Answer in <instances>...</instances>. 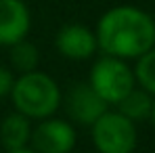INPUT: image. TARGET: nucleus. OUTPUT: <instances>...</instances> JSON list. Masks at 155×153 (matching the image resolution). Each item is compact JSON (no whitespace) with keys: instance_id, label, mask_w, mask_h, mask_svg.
<instances>
[{"instance_id":"obj_15","label":"nucleus","mask_w":155,"mask_h":153,"mask_svg":"<svg viewBox=\"0 0 155 153\" xmlns=\"http://www.w3.org/2000/svg\"><path fill=\"white\" fill-rule=\"evenodd\" d=\"M149 120H151V124L155 126V101H153V105H151V111H149Z\"/></svg>"},{"instance_id":"obj_8","label":"nucleus","mask_w":155,"mask_h":153,"mask_svg":"<svg viewBox=\"0 0 155 153\" xmlns=\"http://www.w3.org/2000/svg\"><path fill=\"white\" fill-rule=\"evenodd\" d=\"M29 8L23 0H0V46H13L29 32Z\"/></svg>"},{"instance_id":"obj_2","label":"nucleus","mask_w":155,"mask_h":153,"mask_svg":"<svg viewBox=\"0 0 155 153\" xmlns=\"http://www.w3.org/2000/svg\"><path fill=\"white\" fill-rule=\"evenodd\" d=\"M13 105L29 120L51 118L61 105L59 84L44 72H25L15 80L11 90Z\"/></svg>"},{"instance_id":"obj_12","label":"nucleus","mask_w":155,"mask_h":153,"mask_svg":"<svg viewBox=\"0 0 155 153\" xmlns=\"http://www.w3.org/2000/svg\"><path fill=\"white\" fill-rule=\"evenodd\" d=\"M134 78L140 84V88H145L151 97H155V48H149L138 57Z\"/></svg>"},{"instance_id":"obj_3","label":"nucleus","mask_w":155,"mask_h":153,"mask_svg":"<svg viewBox=\"0 0 155 153\" xmlns=\"http://www.w3.org/2000/svg\"><path fill=\"white\" fill-rule=\"evenodd\" d=\"M134 72L126 65L124 59L105 55L90 69V86L107 103H117L134 88Z\"/></svg>"},{"instance_id":"obj_6","label":"nucleus","mask_w":155,"mask_h":153,"mask_svg":"<svg viewBox=\"0 0 155 153\" xmlns=\"http://www.w3.org/2000/svg\"><path fill=\"white\" fill-rule=\"evenodd\" d=\"M31 147L38 153H69L76 147V130L59 118H44L31 130Z\"/></svg>"},{"instance_id":"obj_5","label":"nucleus","mask_w":155,"mask_h":153,"mask_svg":"<svg viewBox=\"0 0 155 153\" xmlns=\"http://www.w3.org/2000/svg\"><path fill=\"white\" fill-rule=\"evenodd\" d=\"M107 105L109 103L90 86V82H76L65 95V111L80 126H92L107 111Z\"/></svg>"},{"instance_id":"obj_13","label":"nucleus","mask_w":155,"mask_h":153,"mask_svg":"<svg viewBox=\"0 0 155 153\" xmlns=\"http://www.w3.org/2000/svg\"><path fill=\"white\" fill-rule=\"evenodd\" d=\"M13 84H15V76H13V72L0 65V99L11 95Z\"/></svg>"},{"instance_id":"obj_10","label":"nucleus","mask_w":155,"mask_h":153,"mask_svg":"<svg viewBox=\"0 0 155 153\" xmlns=\"http://www.w3.org/2000/svg\"><path fill=\"white\" fill-rule=\"evenodd\" d=\"M115 105L120 107V113H122V115H126L128 120L136 122V120L149 118V111H151L153 99H151V95H149L145 88H143V90L132 88L128 95H126L124 99H120Z\"/></svg>"},{"instance_id":"obj_9","label":"nucleus","mask_w":155,"mask_h":153,"mask_svg":"<svg viewBox=\"0 0 155 153\" xmlns=\"http://www.w3.org/2000/svg\"><path fill=\"white\" fill-rule=\"evenodd\" d=\"M29 136H31V126H29V118L15 111L11 115H6L0 124V143L4 149L8 151H15V149H21L29 143Z\"/></svg>"},{"instance_id":"obj_11","label":"nucleus","mask_w":155,"mask_h":153,"mask_svg":"<svg viewBox=\"0 0 155 153\" xmlns=\"http://www.w3.org/2000/svg\"><path fill=\"white\" fill-rule=\"evenodd\" d=\"M38 61H40L38 48L31 42H27L25 38L11 46V63H13V69H17L21 74L34 72L38 67Z\"/></svg>"},{"instance_id":"obj_4","label":"nucleus","mask_w":155,"mask_h":153,"mask_svg":"<svg viewBox=\"0 0 155 153\" xmlns=\"http://www.w3.org/2000/svg\"><path fill=\"white\" fill-rule=\"evenodd\" d=\"M90 128L99 153H132L136 147L134 122L120 111H105Z\"/></svg>"},{"instance_id":"obj_1","label":"nucleus","mask_w":155,"mask_h":153,"mask_svg":"<svg viewBox=\"0 0 155 153\" xmlns=\"http://www.w3.org/2000/svg\"><path fill=\"white\" fill-rule=\"evenodd\" d=\"M97 44L105 55L120 59H138L155 46L153 17L136 6H113L99 19Z\"/></svg>"},{"instance_id":"obj_7","label":"nucleus","mask_w":155,"mask_h":153,"mask_svg":"<svg viewBox=\"0 0 155 153\" xmlns=\"http://www.w3.org/2000/svg\"><path fill=\"white\" fill-rule=\"evenodd\" d=\"M54 44H57V51L65 59H71V61H84V59L92 57L94 51L99 48L97 34L80 23L63 25L57 34Z\"/></svg>"},{"instance_id":"obj_14","label":"nucleus","mask_w":155,"mask_h":153,"mask_svg":"<svg viewBox=\"0 0 155 153\" xmlns=\"http://www.w3.org/2000/svg\"><path fill=\"white\" fill-rule=\"evenodd\" d=\"M11 153H38L36 149H27V147H21V149H15V151H11Z\"/></svg>"}]
</instances>
